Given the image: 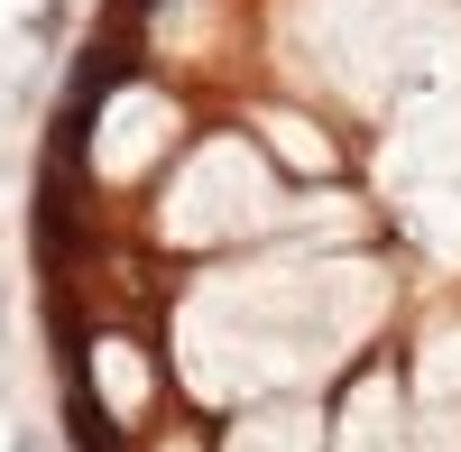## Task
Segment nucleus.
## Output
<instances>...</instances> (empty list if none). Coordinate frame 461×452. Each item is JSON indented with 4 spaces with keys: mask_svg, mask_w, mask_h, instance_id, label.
Returning <instances> with one entry per match:
<instances>
[{
    "mask_svg": "<svg viewBox=\"0 0 461 452\" xmlns=\"http://www.w3.org/2000/svg\"><path fill=\"white\" fill-rule=\"evenodd\" d=\"M139 65H148V37H139V19H121V37H102V47L74 65V93L65 102H84V111H102L121 84H139Z\"/></svg>",
    "mask_w": 461,
    "mask_h": 452,
    "instance_id": "f257e3e1",
    "label": "nucleus"
},
{
    "mask_svg": "<svg viewBox=\"0 0 461 452\" xmlns=\"http://www.w3.org/2000/svg\"><path fill=\"white\" fill-rule=\"evenodd\" d=\"M148 10H158V0H121V19H148Z\"/></svg>",
    "mask_w": 461,
    "mask_h": 452,
    "instance_id": "f03ea898",
    "label": "nucleus"
}]
</instances>
